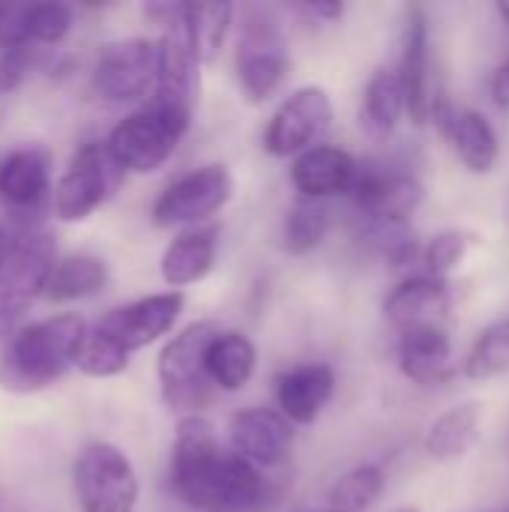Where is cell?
<instances>
[{
  "instance_id": "e0dca14e",
  "label": "cell",
  "mask_w": 509,
  "mask_h": 512,
  "mask_svg": "<svg viewBox=\"0 0 509 512\" xmlns=\"http://www.w3.org/2000/svg\"><path fill=\"white\" fill-rule=\"evenodd\" d=\"M360 177L357 159L342 147H312L291 162V183L300 198L327 201L336 195H351Z\"/></svg>"
},
{
  "instance_id": "ac0fdd59",
  "label": "cell",
  "mask_w": 509,
  "mask_h": 512,
  "mask_svg": "<svg viewBox=\"0 0 509 512\" xmlns=\"http://www.w3.org/2000/svg\"><path fill=\"white\" fill-rule=\"evenodd\" d=\"M453 306V288L447 279L438 276H411L390 291L384 300V315L393 327L417 330V327H438V321Z\"/></svg>"
},
{
  "instance_id": "9c48e42d",
  "label": "cell",
  "mask_w": 509,
  "mask_h": 512,
  "mask_svg": "<svg viewBox=\"0 0 509 512\" xmlns=\"http://www.w3.org/2000/svg\"><path fill=\"white\" fill-rule=\"evenodd\" d=\"M231 195H234V177L228 165L210 162L171 180L153 201L150 216L153 225L159 228H180V225L195 228L198 222L216 216L231 201Z\"/></svg>"
},
{
  "instance_id": "60d3db41",
  "label": "cell",
  "mask_w": 509,
  "mask_h": 512,
  "mask_svg": "<svg viewBox=\"0 0 509 512\" xmlns=\"http://www.w3.org/2000/svg\"><path fill=\"white\" fill-rule=\"evenodd\" d=\"M507 512H509V510H507Z\"/></svg>"
},
{
  "instance_id": "277c9868",
  "label": "cell",
  "mask_w": 509,
  "mask_h": 512,
  "mask_svg": "<svg viewBox=\"0 0 509 512\" xmlns=\"http://www.w3.org/2000/svg\"><path fill=\"white\" fill-rule=\"evenodd\" d=\"M54 255V234L45 225L18 222V228L9 231L6 249L0 255V339H6L39 300V294L48 291L51 273L57 267Z\"/></svg>"
},
{
  "instance_id": "8fae6325",
  "label": "cell",
  "mask_w": 509,
  "mask_h": 512,
  "mask_svg": "<svg viewBox=\"0 0 509 512\" xmlns=\"http://www.w3.org/2000/svg\"><path fill=\"white\" fill-rule=\"evenodd\" d=\"M333 126V99L324 87L294 90L270 117L264 129V150L276 159H297L312 147H321Z\"/></svg>"
},
{
  "instance_id": "d6986e66",
  "label": "cell",
  "mask_w": 509,
  "mask_h": 512,
  "mask_svg": "<svg viewBox=\"0 0 509 512\" xmlns=\"http://www.w3.org/2000/svg\"><path fill=\"white\" fill-rule=\"evenodd\" d=\"M336 393V372L327 363H300L276 378L279 411L294 426H312Z\"/></svg>"
},
{
  "instance_id": "9a60e30c",
  "label": "cell",
  "mask_w": 509,
  "mask_h": 512,
  "mask_svg": "<svg viewBox=\"0 0 509 512\" xmlns=\"http://www.w3.org/2000/svg\"><path fill=\"white\" fill-rule=\"evenodd\" d=\"M399 81L405 90L408 117L417 126H426L432 120V105L438 90H432V39H429V18L423 6H408L405 12Z\"/></svg>"
},
{
  "instance_id": "3957f363",
  "label": "cell",
  "mask_w": 509,
  "mask_h": 512,
  "mask_svg": "<svg viewBox=\"0 0 509 512\" xmlns=\"http://www.w3.org/2000/svg\"><path fill=\"white\" fill-rule=\"evenodd\" d=\"M192 117H195L192 105L153 93L138 111H132L114 126L105 147L111 159L120 165V171H135V174L159 171L171 159L183 135L189 132Z\"/></svg>"
},
{
  "instance_id": "836d02e7",
  "label": "cell",
  "mask_w": 509,
  "mask_h": 512,
  "mask_svg": "<svg viewBox=\"0 0 509 512\" xmlns=\"http://www.w3.org/2000/svg\"><path fill=\"white\" fill-rule=\"evenodd\" d=\"M39 63V48L33 45H12L0 51V93L15 90Z\"/></svg>"
},
{
  "instance_id": "d6a6232c",
  "label": "cell",
  "mask_w": 509,
  "mask_h": 512,
  "mask_svg": "<svg viewBox=\"0 0 509 512\" xmlns=\"http://www.w3.org/2000/svg\"><path fill=\"white\" fill-rule=\"evenodd\" d=\"M474 246V237L459 231V228H450V231H441L435 234L426 249H423V264H426V273L429 276H438V279H447L456 267H462V261L468 258Z\"/></svg>"
},
{
  "instance_id": "8992f818",
  "label": "cell",
  "mask_w": 509,
  "mask_h": 512,
  "mask_svg": "<svg viewBox=\"0 0 509 512\" xmlns=\"http://www.w3.org/2000/svg\"><path fill=\"white\" fill-rule=\"evenodd\" d=\"M219 324L195 321L183 327L159 354L156 375L162 402L183 417H198L213 396V381L207 375V348L216 339Z\"/></svg>"
},
{
  "instance_id": "2e32d148",
  "label": "cell",
  "mask_w": 509,
  "mask_h": 512,
  "mask_svg": "<svg viewBox=\"0 0 509 512\" xmlns=\"http://www.w3.org/2000/svg\"><path fill=\"white\" fill-rule=\"evenodd\" d=\"M423 183L405 171L360 168L357 186L351 192L357 210L366 222H396L405 225L423 204Z\"/></svg>"
},
{
  "instance_id": "4316f807",
  "label": "cell",
  "mask_w": 509,
  "mask_h": 512,
  "mask_svg": "<svg viewBox=\"0 0 509 512\" xmlns=\"http://www.w3.org/2000/svg\"><path fill=\"white\" fill-rule=\"evenodd\" d=\"M183 18H186V33L195 48V57L201 60V66L213 63L228 39L234 6L231 3H186Z\"/></svg>"
},
{
  "instance_id": "4dcf8cb0",
  "label": "cell",
  "mask_w": 509,
  "mask_h": 512,
  "mask_svg": "<svg viewBox=\"0 0 509 512\" xmlns=\"http://www.w3.org/2000/svg\"><path fill=\"white\" fill-rule=\"evenodd\" d=\"M509 372V318L486 327L468 351L465 375L471 381H489Z\"/></svg>"
},
{
  "instance_id": "74e56055",
  "label": "cell",
  "mask_w": 509,
  "mask_h": 512,
  "mask_svg": "<svg viewBox=\"0 0 509 512\" xmlns=\"http://www.w3.org/2000/svg\"><path fill=\"white\" fill-rule=\"evenodd\" d=\"M6 240H9V231L0 225V255H3V249H6Z\"/></svg>"
},
{
  "instance_id": "8d00e7d4",
  "label": "cell",
  "mask_w": 509,
  "mask_h": 512,
  "mask_svg": "<svg viewBox=\"0 0 509 512\" xmlns=\"http://www.w3.org/2000/svg\"><path fill=\"white\" fill-rule=\"evenodd\" d=\"M495 12H498L501 24L509 30V3H504V0H501V3H495Z\"/></svg>"
},
{
  "instance_id": "52a82bcc",
  "label": "cell",
  "mask_w": 509,
  "mask_h": 512,
  "mask_svg": "<svg viewBox=\"0 0 509 512\" xmlns=\"http://www.w3.org/2000/svg\"><path fill=\"white\" fill-rule=\"evenodd\" d=\"M72 489L81 512H135L141 492L129 456L105 441L87 444L75 456Z\"/></svg>"
},
{
  "instance_id": "cb8c5ba5",
  "label": "cell",
  "mask_w": 509,
  "mask_h": 512,
  "mask_svg": "<svg viewBox=\"0 0 509 512\" xmlns=\"http://www.w3.org/2000/svg\"><path fill=\"white\" fill-rule=\"evenodd\" d=\"M444 138L453 144L459 162L474 171V174H489L495 171L498 159H501V141L495 126L486 120V114L465 108L456 114L453 126L444 132Z\"/></svg>"
},
{
  "instance_id": "603a6c76",
  "label": "cell",
  "mask_w": 509,
  "mask_h": 512,
  "mask_svg": "<svg viewBox=\"0 0 509 512\" xmlns=\"http://www.w3.org/2000/svg\"><path fill=\"white\" fill-rule=\"evenodd\" d=\"M255 366H258V348L240 330H219L207 348V375L213 387L225 393L243 390L252 381Z\"/></svg>"
},
{
  "instance_id": "ffe728a7",
  "label": "cell",
  "mask_w": 509,
  "mask_h": 512,
  "mask_svg": "<svg viewBox=\"0 0 509 512\" xmlns=\"http://www.w3.org/2000/svg\"><path fill=\"white\" fill-rule=\"evenodd\" d=\"M402 375L417 387L444 384L453 372V342L441 327L405 330L396 348Z\"/></svg>"
},
{
  "instance_id": "7c38bea8",
  "label": "cell",
  "mask_w": 509,
  "mask_h": 512,
  "mask_svg": "<svg viewBox=\"0 0 509 512\" xmlns=\"http://www.w3.org/2000/svg\"><path fill=\"white\" fill-rule=\"evenodd\" d=\"M183 306H186V297L180 291L150 294V297H141L135 303L117 306L114 312H108L96 324V330L102 336H108L117 348L132 354V351H141V348L153 345L165 333H171V327L177 324Z\"/></svg>"
},
{
  "instance_id": "44dd1931",
  "label": "cell",
  "mask_w": 509,
  "mask_h": 512,
  "mask_svg": "<svg viewBox=\"0 0 509 512\" xmlns=\"http://www.w3.org/2000/svg\"><path fill=\"white\" fill-rule=\"evenodd\" d=\"M219 252V228L216 225H195L183 234H177L168 249L162 252V279L168 288L180 291L186 285L201 282L210 276Z\"/></svg>"
},
{
  "instance_id": "7402d4cb",
  "label": "cell",
  "mask_w": 509,
  "mask_h": 512,
  "mask_svg": "<svg viewBox=\"0 0 509 512\" xmlns=\"http://www.w3.org/2000/svg\"><path fill=\"white\" fill-rule=\"evenodd\" d=\"M480 426H483V405L480 402H462L450 411H444L426 432L423 450L432 462H459L465 459L477 438H480Z\"/></svg>"
},
{
  "instance_id": "6da1fadb",
  "label": "cell",
  "mask_w": 509,
  "mask_h": 512,
  "mask_svg": "<svg viewBox=\"0 0 509 512\" xmlns=\"http://www.w3.org/2000/svg\"><path fill=\"white\" fill-rule=\"evenodd\" d=\"M171 489L195 512H261L270 486L255 465L225 453L210 420L183 417L171 447Z\"/></svg>"
},
{
  "instance_id": "7a4b0ae2",
  "label": "cell",
  "mask_w": 509,
  "mask_h": 512,
  "mask_svg": "<svg viewBox=\"0 0 509 512\" xmlns=\"http://www.w3.org/2000/svg\"><path fill=\"white\" fill-rule=\"evenodd\" d=\"M84 336L87 324L72 312L21 327L0 351V390L12 396L48 390L69 366H75Z\"/></svg>"
},
{
  "instance_id": "ba28073f",
  "label": "cell",
  "mask_w": 509,
  "mask_h": 512,
  "mask_svg": "<svg viewBox=\"0 0 509 512\" xmlns=\"http://www.w3.org/2000/svg\"><path fill=\"white\" fill-rule=\"evenodd\" d=\"M159 81V39L129 36L102 48L93 66V93L108 105L147 102Z\"/></svg>"
},
{
  "instance_id": "f1b7e54d",
  "label": "cell",
  "mask_w": 509,
  "mask_h": 512,
  "mask_svg": "<svg viewBox=\"0 0 509 512\" xmlns=\"http://www.w3.org/2000/svg\"><path fill=\"white\" fill-rule=\"evenodd\" d=\"M72 30V9L63 3H30L15 12V42L18 45H57Z\"/></svg>"
},
{
  "instance_id": "ab89813d",
  "label": "cell",
  "mask_w": 509,
  "mask_h": 512,
  "mask_svg": "<svg viewBox=\"0 0 509 512\" xmlns=\"http://www.w3.org/2000/svg\"><path fill=\"white\" fill-rule=\"evenodd\" d=\"M327 512H333V510H327Z\"/></svg>"
},
{
  "instance_id": "484cf974",
  "label": "cell",
  "mask_w": 509,
  "mask_h": 512,
  "mask_svg": "<svg viewBox=\"0 0 509 512\" xmlns=\"http://www.w3.org/2000/svg\"><path fill=\"white\" fill-rule=\"evenodd\" d=\"M108 285V267L96 255H69L57 261L45 297L51 303H72L84 297H96Z\"/></svg>"
},
{
  "instance_id": "d590c367",
  "label": "cell",
  "mask_w": 509,
  "mask_h": 512,
  "mask_svg": "<svg viewBox=\"0 0 509 512\" xmlns=\"http://www.w3.org/2000/svg\"><path fill=\"white\" fill-rule=\"evenodd\" d=\"M492 99H495L498 108L509 111V57L495 69V75H492Z\"/></svg>"
},
{
  "instance_id": "f546056e",
  "label": "cell",
  "mask_w": 509,
  "mask_h": 512,
  "mask_svg": "<svg viewBox=\"0 0 509 512\" xmlns=\"http://www.w3.org/2000/svg\"><path fill=\"white\" fill-rule=\"evenodd\" d=\"M384 486H387V477L378 465H360L333 483L327 504L333 512H366L378 504V498L384 495Z\"/></svg>"
},
{
  "instance_id": "5bb4252c",
  "label": "cell",
  "mask_w": 509,
  "mask_h": 512,
  "mask_svg": "<svg viewBox=\"0 0 509 512\" xmlns=\"http://www.w3.org/2000/svg\"><path fill=\"white\" fill-rule=\"evenodd\" d=\"M228 435H231V453H237L258 471L285 465L294 450V423L276 408L237 411L231 417Z\"/></svg>"
},
{
  "instance_id": "30bf717a",
  "label": "cell",
  "mask_w": 509,
  "mask_h": 512,
  "mask_svg": "<svg viewBox=\"0 0 509 512\" xmlns=\"http://www.w3.org/2000/svg\"><path fill=\"white\" fill-rule=\"evenodd\" d=\"M120 165L111 159L105 144H81L69 159V168L54 186L51 204L57 219L84 222L90 219L111 195L120 180Z\"/></svg>"
},
{
  "instance_id": "e575fe53",
  "label": "cell",
  "mask_w": 509,
  "mask_h": 512,
  "mask_svg": "<svg viewBox=\"0 0 509 512\" xmlns=\"http://www.w3.org/2000/svg\"><path fill=\"white\" fill-rule=\"evenodd\" d=\"M303 15H309L312 21H324V24H336L342 15H345V6L342 3H303L300 6Z\"/></svg>"
},
{
  "instance_id": "f35d334b",
  "label": "cell",
  "mask_w": 509,
  "mask_h": 512,
  "mask_svg": "<svg viewBox=\"0 0 509 512\" xmlns=\"http://www.w3.org/2000/svg\"><path fill=\"white\" fill-rule=\"evenodd\" d=\"M396 512H420V510H414V507H408V510H396Z\"/></svg>"
},
{
  "instance_id": "5b68a950",
  "label": "cell",
  "mask_w": 509,
  "mask_h": 512,
  "mask_svg": "<svg viewBox=\"0 0 509 512\" xmlns=\"http://www.w3.org/2000/svg\"><path fill=\"white\" fill-rule=\"evenodd\" d=\"M291 69L288 39L279 15L267 6H246L237 39V84L246 102H267Z\"/></svg>"
},
{
  "instance_id": "4fadbf2b",
  "label": "cell",
  "mask_w": 509,
  "mask_h": 512,
  "mask_svg": "<svg viewBox=\"0 0 509 512\" xmlns=\"http://www.w3.org/2000/svg\"><path fill=\"white\" fill-rule=\"evenodd\" d=\"M51 192V153L42 144H21L0 156V204L21 222H36Z\"/></svg>"
},
{
  "instance_id": "d4e9b609",
  "label": "cell",
  "mask_w": 509,
  "mask_h": 512,
  "mask_svg": "<svg viewBox=\"0 0 509 512\" xmlns=\"http://www.w3.org/2000/svg\"><path fill=\"white\" fill-rule=\"evenodd\" d=\"M402 114H408V105H405V90H402L399 72L375 69L363 90V111H360L363 126L372 135L387 138L399 126Z\"/></svg>"
},
{
  "instance_id": "83f0119b",
  "label": "cell",
  "mask_w": 509,
  "mask_h": 512,
  "mask_svg": "<svg viewBox=\"0 0 509 512\" xmlns=\"http://www.w3.org/2000/svg\"><path fill=\"white\" fill-rule=\"evenodd\" d=\"M330 207L324 201H309V198H300L288 216H285V225H282V246L288 255H309L315 252L327 234H330Z\"/></svg>"
},
{
  "instance_id": "1f68e13d",
  "label": "cell",
  "mask_w": 509,
  "mask_h": 512,
  "mask_svg": "<svg viewBox=\"0 0 509 512\" xmlns=\"http://www.w3.org/2000/svg\"><path fill=\"white\" fill-rule=\"evenodd\" d=\"M129 366V354L123 348H117L108 336H102L96 327L87 330L78 357H75V369L90 375V378H114L120 372H126Z\"/></svg>"
}]
</instances>
